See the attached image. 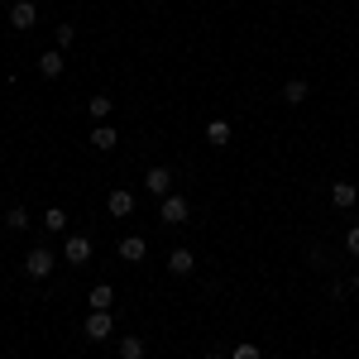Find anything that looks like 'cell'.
I'll return each instance as SVG.
<instances>
[{"label": "cell", "instance_id": "cell-21", "mask_svg": "<svg viewBox=\"0 0 359 359\" xmlns=\"http://www.w3.org/2000/svg\"><path fill=\"white\" fill-rule=\"evenodd\" d=\"M230 359H264V350H259V345H235V350H230Z\"/></svg>", "mask_w": 359, "mask_h": 359}, {"label": "cell", "instance_id": "cell-11", "mask_svg": "<svg viewBox=\"0 0 359 359\" xmlns=\"http://www.w3.org/2000/svg\"><path fill=\"white\" fill-rule=\"evenodd\" d=\"M355 201H359V187H355V182H331V206H335V211H350Z\"/></svg>", "mask_w": 359, "mask_h": 359}, {"label": "cell", "instance_id": "cell-12", "mask_svg": "<svg viewBox=\"0 0 359 359\" xmlns=\"http://www.w3.org/2000/svg\"><path fill=\"white\" fill-rule=\"evenodd\" d=\"M115 144H120V135H115L111 125H91V149L96 154H111Z\"/></svg>", "mask_w": 359, "mask_h": 359}, {"label": "cell", "instance_id": "cell-15", "mask_svg": "<svg viewBox=\"0 0 359 359\" xmlns=\"http://www.w3.org/2000/svg\"><path fill=\"white\" fill-rule=\"evenodd\" d=\"M86 111H91V120H96V125H106V115L115 111V101H111V96H106V91H96V96L86 101Z\"/></svg>", "mask_w": 359, "mask_h": 359}, {"label": "cell", "instance_id": "cell-25", "mask_svg": "<svg viewBox=\"0 0 359 359\" xmlns=\"http://www.w3.org/2000/svg\"><path fill=\"white\" fill-rule=\"evenodd\" d=\"M5 5H15V0H5Z\"/></svg>", "mask_w": 359, "mask_h": 359}, {"label": "cell", "instance_id": "cell-2", "mask_svg": "<svg viewBox=\"0 0 359 359\" xmlns=\"http://www.w3.org/2000/svg\"><path fill=\"white\" fill-rule=\"evenodd\" d=\"M158 221H163V225H187V221H192V206H187V196L168 192L163 201H158Z\"/></svg>", "mask_w": 359, "mask_h": 359}, {"label": "cell", "instance_id": "cell-19", "mask_svg": "<svg viewBox=\"0 0 359 359\" xmlns=\"http://www.w3.org/2000/svg\"><path fill=\"white\" fill-rule=\"evenodd\" d=\"M29 225H34V221H29V211H25V206H10V211H5V230H15V235H25Z\"/></svg>", "mask_w": 359, "mask_h": 359}, {"label": "cell", "instance_id": "cell-5", "mask_svg": "<svg viewBox=\"0 0 359 359\" xmlns=\"http://www.w3.org/2000/svg\"><path fill=\"white\" fill-rule=\"evenodd\" d=\"M86 335H91V340H111L115 335V316L111 311H86Z\"/></svg>", "mask_w": 359, "mask_h": 359}, {"label": "cell", "instance_id": "cell-17", "mask_svg": "<svg viewBox=\"0 0 359 359\" xmlns=\"http://www.w3.org/2000/svg\"><path fill=\"white\" fill-rule=\"evenodd\" d=\"M115 306V287L111 283H96V287H91V311H111Z\"/></svg>", "mask_w": 359, "mask_h": 359}, {"label": "cell", "instance_id": "cell-18", "mask_svg": "<svg viewBox=\"0 0 359 359\" xmlns=\"http://www.w3.org/2000/svg\"><path fill=\"white\" fill-rule=\"evenodd\" d=\"M43 230H48V235H67V211H62V206H48V211H43Z\"/></svg>", "mask_w": 359, "mask_h": 359}, {"label": "cell", "instance_id": "cell-14", "mask_svg": "<svg viewBox=\"0 0 359 359\" xmlns=\"http://www.w3.org/2000/svg\"><path fill=\"white\" fill-rule=\"evenodd\" d=\"M115 350H120V359H144V355H149L144 335H120V345H115Z\"/></svg>", "mask_w": 359, "mask_h": 359}, {"label": "cell", "instance_id": "cell-9", "mask_svg": "<svg viewBox=\"0 0 359 359\" xmlns=\"http://www.w3.org/2000/svg\"><path fill=\"white\" fill-rule=\"evenodd\" d=\"M62 67H67V62H62V48L39 53V77H43V82H57V77H62Z\"/></svg>", "mask_w": 359, "mask_h": 359}, {"label": "cell", "instance_id": "cell-24", "mask_svg": "<svg viewBox=\"0 0 359 359\" xmlns=\"http://www.w3.org/2000/svg\"><path fill=\"white\" fill-rule=\"evenodd\" d=\"M350 292H355V297H359V278H355V283H350Z\"/></svg>", "mask_w": 359, "mask_h": 359}, {"label": "cell", "instance_id": "cell-1", "mask_svg": "<svg viewBox=\"0 0 359 359\" xmlns=\"http://www.w3.org/2000/svg\"><path fill=\"white\" fill-rule=\"evenodd\" d=\"M53 264H57V254L48 245H34L25 254V273L34 278V283H43V278H53Z\"/></svg>", "mask_w": 359, "mask_h": 359}, {"label": "cell", "instance_id": "cell-23", "mask_svg": "<svg viewBox=\"0 0 359 359\" xmlns=\"http://www.w3.org/2000/svg\"><path fill=\"white\" fill-rule=\"evenodd\" d=\"M206 359H230V350H225V345H216V350H206Z\"/></svg>", "mask_w": 359, "mask_h": 359}, {"label": "cell", "instance_id": "cell-16", "mask_svg": "<svg viewBox=\"0 0 359 359\" xmlns=\"http://www.w3.org/2000/svg\"><path fill=\"white\" fill-rule=\"evenodd\" d=\"M306 91H311V86H306L302 77H287V82H283V101H287V106H302Z\"/></svg>", "mask_w": 359, "mask_h": 359}, {"label": "cell", "instance_id": "cell-4", "mask_svg": "<svg viewBox=\"0 0 359 359\" xmlns=\"http://www.w3.org/2000/svg\"><path fill=\"white\" fill-rule=\"evenodd\" d=\"M144 192L163 201V196L172 192V172H168V168H149V172H144Z\"/></svg>", "mask_w": 359, "mask_h": 359}, {"label": "cell", "instance_id": "cell-10", "mask_svg": "<svg viewBox=\"0 0 359 359\" xmlns=\"http://www.w3.org/2000/svg\"><path fill=\"white\" fill-rule=\"evenodd\" d=\"M168 269H172V273H177V278H187V273H192V269H196V254H192V249H187V245L168 249Z\"/></svg>", "mask_w": 359, "mask_h": 359}, {"label": "cell", "instance_id": "cell-8", "mask_svg": "<svg viewBox=\"0 0 359 359\" xmlns=\"http://www.w3.org/2000/svg\"><path fill=\"white\" fill-rule=\"evenodd\" d=\"M115 254H120L125 264H144V254H149V240H144V235H125V240L115 245Z\"/></svg>", "mask_w": 359, "mask_h": 359}, {"label": "cell", "instance_id": "cell-22", "mask_svg": "<svg viewBox=\"0 0 359 359\" xmlns=\"http://www.w3.org/2000/svg\"><path fill=\"white\" fill-rule=\"evenodd\" d=\"M345 249H350V254H355V259H359V225H355V230H350V235H345Z\"/></svg>", "mask_w": 359, "mask_h": 359}, {"label": "cell", "instance_id": "cell-26", "mask_svg": "<svg viewBox=\"0 0 359 359\" xmlns=\"http://www.w3.org/2000/svg\"><path fill=\"white\" fill-rule=\"evenodd\" d=\"M355 5H359V0H355Z\"/></svg>", "mask_w": 359, "mask_h": 359}, {"label": "cell", "instance_id": "cell-20", "mask_svg": "<svg viewBox=\"0 0 359 359\" xmlns=\"http://www.w3.org/2000/svg\"><path fill=\"white\" fill-rule=\"evenodd\" d=\"M57 48H72V43H77V25H57Z\"/></svg>", "mask_w": 359, "mask_h": 359}, {"label": "cell", "instance_id": "cell-6", "mask_svg": "<svg viewBox=\"0 0 359 359\" xmlns=\"http://www.w3.org/2000/svg\"><path fill=\"white\" fill-rule=\"evenodd\" d=\"M39 25V5L34 0H15L10 5V29H34Z\"/></svg>", "mask_w": 359, "mask_h": 359}, {"label": "cell", "instance_id": "cell-13", "mask_svg": "<svg viewBox=\"0 0 359 359\" xmlns=\"http://www.w3.org/2000/svg\"><path fill=\"white\" fill-rule=\"evenodd\" d=\"M230 135H235V130H230V120H206V144H211V149H225Z\"/></svg>", "mask_w": 359, "mask_h": 359}, {"label": "cell", "instance_id": "cell-7", "mask_svg": "<svg viewBox=\"0 0 359 359\" xmlns=\"http://www.w3.org/2000/svg\"><path fill=\"white\" fill-rule=\"evenodd\" d=\"M62 259L67 264H86L91 259V235H67L62 240Z\"/></svg>", "mask_w": 359, "mask_h": 359}, {"label": "cell", "instance_id": "cell-3", "mask_svg": "<svg viewBox=\"0 0 359 359\" xmlns=\"http://www.w3.org/2000/svg\"><path fill=\"white\" fill-rule=\"evenodd\" d=\"M135 206H139V196L130 192V187H115V192L106 196V211H111L115 221H125V216H135Z\"/></svg>", "mask_w": 359, "mask_h": 359}]
</instances>
